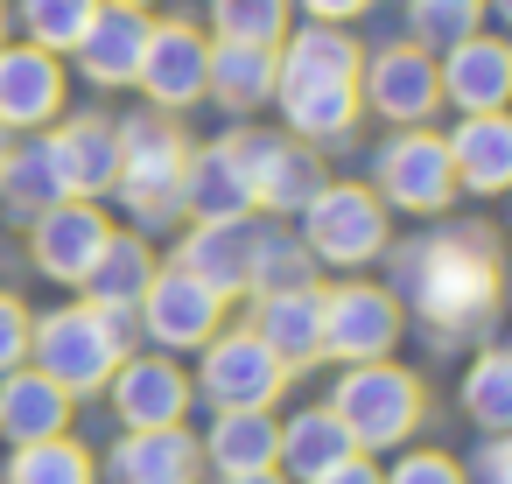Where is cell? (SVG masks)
<instances>
[{"mask_svg":"<svg viewBox=\"0 0 512 484\" xmlns=\"http://www.w3.org/2000/svg\"><path fill=\"white\" fill-rule=\"evenodd\" d=\"M99 0H15V22H22V43L43 50V57H71L78 36L92 29Z\"/></svg>","mask_w":512,"mask_h":484,"instance_id":"32","label":"cell"},{"mask_svg":"<svg viewBox=\"0 0 512 484\" xmlns=\"http://www.w3.org/2000/svg\"><path fill=\"white\" fill-rule=\"evenodd\" d=\"M190 393H197L211 414H232V407H274V400L288 393V365H281L253 330H218V337L197 351Z\"/></svg>","mask_w":512,"mask_h":484,"instance_id":"9","label":"cell"},{"mask_svg":"<svg viewBox=\"0 0 512 484\" xmlns=\"http://www.w3.org/2000/svg\"><path fill=\"white\" fill-rule=\"evenodd\" d=\"M456 190L470 197H498L512 190V120L505 113H456V127L442 134Z\"/></svg>","mask_w":512,"mask_h":484,"instance_id":"21","label":"cell"},{"mask_svg":"<svg viewBox=\"0 0 512 484\" xmlns=\"http://www.w3.org/2000/svg\"><path fill=\"white\" fill-rule=\"evenodd\" d=\"M379 484H463V470H456L449 449H400L379 470Z\"/></svg>","mask_w":512,"mask_h":484,"instance_id":"37","label":"cell"},{"mask_svg":"<svg viewBox=\"0 0 512 484\" xmlns=\"http://www.w3.org/2000/svg\"><path fill=\"white\" fill-rule=\"evenodd\" d=\"M456 470H463V484H512V442L505 435H484L470 449V463H456Z\"/></svg>","mask_w":512,"mask_h":484,"instance_id":"39","label":"cell"},{"mask_svg":"<svg viewBox=\"0 0 512 484\" xmlns=\"http://www.w3.org/2000/svg\"><path fill=\"white\" fill-rule=\"evenodd\" d=\"M155 267H162V260H155V246H148L141 232H120V225H113L106 253L92 260V274H85L78 288H85V302H92L99 316H127V323H134V302L148 295Z\"/></svg>","mask_w":512,"mask_h":484,"instance_id":"26","label":"cell"},{"mask_svg":"<svg viewBox=\"0 0 512 484\" xmlns=\"http://www.w3.org/2000/svg\"><path fill=\"white\" fill-rule=\"evenodd\" d=\"M302 22H330V29H351L358 15H372V0H295Z\"/></svg>","mask_w":512,"mask_h":484,"instance_id":"40","label":"cell"},{"mask_svg":"<svg viewBox=\"0 0 512 484\" xmlns=\"http://www.w3.org/2000/svg\"><path fill=\"white\" fill-rule=\"evenodd\" d=\"M0 197H8L15 218H36V211L64 204V183H57V162H50L43 134H36V141H15L8 169H0Z\"/></svg>","mask_w":512,"mask_h":484,"instance_id":"33","label":"cell"},{"mask_svg":"<svg viewBox=\"0 0 512 484\" xmlns=\"http://www.w3.org/2000/svg\"><path fill=\"white\" fill-rule=\"evenodd\" d=\"M106 239H113V218H106V204H92V197H64V204H50V211L29 218L36 274L57 281V288H78V281L92 274V260L106 253Z\"/></svg>","mask_w":512,"mask_h":484,"instance_id":"14","label":"cell"},{"mask_svg":"<svg viewBox=\"0 0 512 484\" xmlns=\"http://www.w3.org/2000/svg\"><path fill=\"white\" fill-rule=\"evenodd\" d=\"M204 99H218L225 113H260L274 99V50H253V43H211V64H204Z\"/></svg>","mask_w":512,"mask_h":484,"instance_id":"29","label":"cell"},{"mask_svg":"<svg viewBox=\"0 0 512 484\" xmlns=\"http://www.w3.org/2000/svg\"><path fill=\"white\" fill-rule=\"evenodd\" d=\"M148 22L155 15H134V8H99L92 15V29L78 36V71L99 85V92H120V85H134V71H141V50H148Z\"/></svg>","mask_w":512,"mask_h":484,"instance_id":"25","label":"cell"},{"mask_svg":"<svg viewBox=\"0 0 512 484\" xmlns=\"http://www.w3.org/2000/svg\"><path fill=\"white\" fill-rule=\"evenodd\" d=\"M316 484H379V463L351 449V456H344V463H330V470H323Z\"/></svg>","mask_w":512,"mask_h":484,"instance_id":"41","label":"cell"},{"mask_svg":"<svg viewBox=\"0 0 512 484\" xmlns=\"http://www.w3.org/2000/svg\"><path fill=\"white\" fill-rule=\"evenodd\" d=\"M8 155H15V134H8V127H0V169H8Z\"/></svg>","mask_w":512,"mask_h":484,"instance_id":"44","label":"cell"},{"mask_svg":"<svg viewBox=\"0 0 512 484\" xmlns=\"http://www.w3.org/2000/svg\"><path fill=\"white\" fill-rule=\"evenodd\" d=\"M463 414H470L484 435H505V428H512V358H505L498 344L470 358V372H463Z\"/></svg>","mask_w":512,"mask_h":484,"instance_id":"35","label":"cell"},{"mask_svg":"<svg viewBox=\"0 0 512 484\" xmlns=\"http://www.w3.org/2000/svg\"><path fill=\"white\" fill-rule=\"evenodd\" d=\"M274 442H281L274 407H232V414H211V428L197 435V456L218 477H246V470H274Z\"/></svg>","mask_w":512,"mask_h":484,"instance_id":"27","label":"cell"},{"mask_svg":"<svg viewBox=\"0 0 512 484\" xmlns=\"http://www.w3.org/2000/svg\"><path fill=\"white\" fill-rule=\"evenodd\" d=\"M407 330V309L393 288L379 281H337L323 288V358L337 365H372V358H393Z\"/></svg>","mask_w":512,"mask_h":484,"instance_id":"10","label":"cell"},{"mask_svg":"<svg viewBox=\"0 0 512 484\" xmlns=\"http://www.w3.org/2000/svg\"><path fill=\"white\" fill-rule=\"evenodd\" d=\"M211 29H218V43L281 50V36L295 29V0H211Z\"/></svg>","mask_w":512,"mask_h":484,"instance_id":"36","label":"cell"},{"mask_svg":"<svg viewBox=\"0 0 512 484\" xmlns=\"http://www.w3.org/2000/svg\"><path fill=\"white\" fill-rule=\"evenodd\" d=\"M134 323H141V337L162 351V358H183V351H204L218 330H225V302L204 288V281H190L183 267H155V281H148V295L134 302Z\"/></svg>","mask_w":512,"mask_h":484,"instance_id":"11","label":"cell"},{"mask_svg":"<svg viewBox=\"0 0 512 484\" xmlns=\"http://www.w3.org/2000/svg\"><path fill=\"white\" fill-rule=\"evenodd\" d=\"M435 85H442V106H456V113H505V99H512V50L498 36H470V43L435 57Z\"/></svg>","mask_w":512,"mask_h":484,"instance_id":"20","label":"cell"},{"mask_svg":"<svg viewBox=\"0 0 512 484\" xmlns=\"http://www.w3.org/2000/svg\"><path fill=\"white\" fill-rule=\"evenodd\" d=\"M484 0H407V43L414 50H428V57H442V50H456V43H470V36H484Z\"/></svg>","mask_w":512,"mask_h":484,"instance_id":"34","label":"cell"},{"mask_svg":"<svg viewBox=\"0 0 512 484\" xmlns=\"http://www.w3.org/2000/svg\"><path fill=\"white\" fill-rule=\"evenodd\" d=\"M316 281V260L309 246L281 225V218H260L253 225V288L246 295H274V288H309Z\"/></svg>","mask_w":512,"mask_h":484,"instance_id":"31","label":"cell"},{"mask_svg":"<svg viewBox=\"0 0 512 484\" xmlns=\"http://www.w3.org/2000/svg\"><path fill=\"white\" fill-rule=\"evenodd\" d=\"M99 8H134V15H148V8H162V0H99Z\"/></svg>","mask_w":512,"mask_h":484,"instance_id":"43","label":"cell"},{"mask_svg":"<svg viewBox=\"0 0 512 484\" xmlns=\"http://www.w3.org/2000/svg\"><path fill=\"white\" fill-rule=\"evenodd\" d=\"M106 470H113V484H197L204 456H197L190 428H127L113 442Z\"/></svg>","mask_w":512,"mask_h":484,"instance_id":"23","label":"cell"},{"mask_svg":"<svg viewBox=\"0 0 512 484\" xmlns=\"http://www.w3.org/2000/svg\"><path fill=\"white\" fill-rule=\"evenodd\" d=\"M351 456V435H344V421L330 414V407H295L288 421H281V442H274V470L288 477V484H316L330 463H344Z\"/></svg>","mask_w":512,"mask_h":484,"instance_id":"28","label":"cell"},{"mask_svg":"<svg viewBox=\"0 0 512 484\" xmlns=\"http://www.w3.org/2000/svg\"><path fill=\"white\" fill-rule=\"evenodd\" d=\"M232 141V155H239V169H246V190H253V218H302L309 211V197L330 183V169H323V155L309 148V141H295V134H225Z\"/></svg>","mask_w":512,"mask_h":484,"instance_id":"7","label":"cell"},{"mask_svg":"<svg viewBox=\"0 0 512 484\" xmlns=\"http://www.w3.org/2000/svg\"><path fill=\"white\" fill-rule=\"evenodd\" d=\"M176 204H183V218H190V225H218V218H253V190H246V169H239L232 141H204V148H190Z\"/></svg>","mask_w":512,"mask_h":484,"instance_id":"22","label":"cell"},{"mask_svg":"<svg viewBox=\"0 0 512 484\" xmlns=\"http://www.w3.org/2000/svg\"><path fill=\"white\" fill-rule=\"evenodd\" d=\"M134 351V323L127 316H99L92 302H64L29 316V365L43 379H57L71 400L78 393H106L113 365Z\"/></svg>","mask_w":512,"mask_h":484,"instance_id":"3","label":"cell"},{"mask_svg":"<svg viewBox=\"0 0 512 484\" xmlns=\"http://www.w3.org/2000/svg\"><path fill=\"white\" fill-rule=\"evenodd\" d=\"M43 148L57 162V183L64 197H113L120 183V120L106 113H71L64 127H43Z\"/></svg>","mask_w":512,"mask_h":484,"instance_id":"16","label":"cell"},{"mask_svg":"<svg viewBox=\"0 0 512 484\" xmlns=\"http://www.w3.org/2000/svg\"><path fill=\"white\" fill-rule=\"evenodd\" d=\"M442 106V85H435V57L414 50V43H386L358 64V113H379L393 127H428Z\"/></svg>","mask_w":512,"mask_h":484,"instance_id":"13","label":"cell"},{"mask_svg":"<svg viewBox=\"0 0 512 484\" xmlns=\"http://www.w3.org/2000/svg\"><path fill=\"white\" fill-rule=\"evenodd\" d=\"M358 36L351 29H330V22H295L274 50V106H281V127L309 148L323 141H351L358 127Z\"/></svg>","mask_w":512,"mask_h":484,"instance_id":"2","label":"cell"},{"mask_svg":"<svg viewBox=\"0 0 512 484\" xmlns=\"http://www.w3.org/2000/svg\"><path fill=\"white\" fill-rule=\"evenodd\" d=\"M295 239L309 246L316 267H337V274H358L372 260H386V204L372 197V183H323L309 197V211L295 218Z\"/></svg>","mask_w":512,"mask_h":484,"instance_id":"6","label":"cell"},{"mask_svg":"<svg viewBox=\"0 0 512 484\" xmlns=\"http://www.w3.org/2000/svg\"><path fill=\"white\" fill-rule=\"evenodd\" d=\"M0 484H99V456L71 435L50 442H22L8 463H0Z\"/></svg>","mask_w":512,"mask_h":484,"instance_id":"30","label":"cell"},{"mask_svg":"<svg viewBox=\"0 0 512 484\" xmlns=\"http://www.w3.org/2000/svg\"><path fill=\"white\" fill-rule=\"evenodd\" d=\"M106 400H113V421L120 428H183L197 393H190V372L162 351H127L106 379Z\"/></svg>","mask_w":512,"mask_h":484,"instance_id":"15","label":"cell"},{"mask_svg":"<svg viewBox=\"0 0 512 484\" xmlns=\"http://www.w3.org/2000/svg\"><path fill=\"white\" fill-rule=\"evenodd\" d=\"M71 414H78V400H71L57 379H43L36 365L0 372V435H8L15 449H22V442L71 435Z\"/></svg>","mask_w":512,"mask_h":484,"instance_id":"24","label":"cell"},{"mask_svg":"<svg viewBox=\"0 0 512 484\" xmlns=\"http://www.w3.org/2000/svg\"><path fill=\"white\" fill-rule=\"evenodd\" d=\"M218 484H288L281 470H246V477H218Z\"/></svg>","mask_w":512,"mask_h":484,"instance_id":"42","label":"cell"},{"mask_svg":"<svg viewBox=\"0 0 512 484\" xmlns=\"http://www.w3.org/2000/svg\"><path fill=\"white\" fill-rule=\"evenodd\" d=\"M281 365L288 379L323 365V288H274V295H253V323H246Z\"/></svg>","mask_w":512,"mask_h":484,"instance_id":"19","label":"cell"},{"mask_svg":"<svg viewBox=\"0 0 512 484\" xmlns=\"http://www.w3.org/2000/svg\"><path fill=\"white\" fill-rule=\"evenodd\" d=\"M64 120V57H43L29 43H0V127L43 134Z\"/></svg>","mask_w":512,"mask_h":484,"instance_id":"17","label":"cell"},{"mask_svg":"<svg viewBox=\"0 0 512 484\" xmlns=\"http://www.w3.org/2000/svg\"><path fill=\"white\" fill-rule=\"evenodd\" d=\"M323 407L344 421V435H351L358 456H379V449L414 442V428L428 421V386H421L407 365L372 358V365H344Z\"/></svg>","mask_w":512,"mask_h":484,"instance_id":"4","label":"cell"},{"mask_svg":"<svg viewBox=\"0 0 512 484\" xmlns=\"http://www.w3.org/2000/svg\"><path fill=\"white\" fill-rule=\"evenodd\" d=\"M393 295L442 337H470L498 309V239L491 225H449L428 239H407L393 253Z\"/></svg>","mask_w":512,"mask_h":484,"instance_id":"1","label":"cell"},{"mask_svg":"<svg viewBox=\"0 0 512 484\" xmlns=\"http://www.w3.org/2000/svg\"><path fill=\"white\" fill-rule=\"evenodd\" d=\"M253 225H260V218L190 225V232L176 239V260H169V267H183V274H190V281H204L218 302H232V295H246V288H253Z\"/></svg>","mask_w":512,"mask_h":484,"instance_id":"18","label":"cell"},{"mask_svg":"<svg viewBox=\"0 0 512 484\" xmlns=\"http://www.w3.org/2000/svg\"><path fill=\"white\" fill-rule=\"evenodd\" d=\"M204 64H211V36L197 22H148V50H141V71H134V92L155 106V113H190L204 99Z\"/></svg>","mask_w":512,"mask_h":484,"instance_id":"12","label":"cell"},{"mask_svg":"<svg viewBox=\"0 0 512 484\" xmlns=\"http://www.w3.org/2000/svg\"><path fill=\"white\" fill-rule=\"evenodd\" d=\"M183 162H190V141L169 113H134L120 120V204L134 211L141 232H162L183 218L176 190H183Z\"/></svg>","mask_w":512,"mask_h":484,"instance_id":"5","label":"cell"},{"mask_svg":"<svg viewBox=\"0 0 512 484\" xmlns=\"http://www.w3.org/2000/svg\"><path fill=\"white\" fill-rule=\"evenodd\" d=\"M372 197L407 218H442L456 204V169L435 127H393V141L372 155Z\"/></svg>","mask_w":512,"mask_h":484,"instance_id":"8","label":"cell"},{"mask_svg":"<svg viewBox=\"0 0 512 484\" xmlns=\"http://www.w3.org/2000/svg\"><path fill=\"white\" fill-rule=\"evenodd\" d=\"M29 365V302L15 288H0V372Z\"/></svg>","mask_w":512,"mask_h":484,"instance_id":"38","label":"cell"},{"mask_svg":"<svg viewBox=\"0 0 512 484\" xmlns=\"http://www.w3.org/2000/svg\"><path fill=\"white\" fill-rule=\"evenodd\" d=\"M0 43H8V0H0Z\"/></svg>","mask_w":512,"mask_h":484,"instance_id":"45","label":"cell"}]
</instances>
